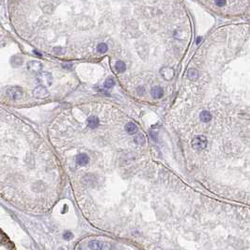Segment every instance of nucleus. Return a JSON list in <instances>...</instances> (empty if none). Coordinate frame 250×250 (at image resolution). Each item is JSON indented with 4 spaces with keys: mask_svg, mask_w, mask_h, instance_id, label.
Instances as JSON below:
<instances>
[{
    "mask_svg": "<svg viewBox=\"0 0 250 250\" xmlns=\"http://www.w3.org/2000/svg\"><path fill=\"white\" fill-rule=\"evenodd\" d=\"M115 85V80L112 77H108L104 82V86L106 88H111L112 86H114Z\"/></svg>",
    "mask_w": 250,
    "mask_h": 250,
    "instance_id": "a211bd4d",
    "label": "nucleus"
},
{
    "mask_svg": "<svg viewBox=\"0 0 250 250\" xmlns=\"http://www.w3.org/2000/svg\"><path fill=\"white\" fill-rule=\"evenodd\" d=\"M89 161V157L86 154V153H79V154L76 156V163L77 165L80 166H85L86 165H88V163Z\"/></svg>",
    "mask_w": 250,
    "mask_h": 250,
    "instance_id": "0eeeda50",
    "label": "nucleus"
},
{
    "mask_svg": "<svg viewBox=\"0 0 250 250\" xmlns=\"http://www.w3.org/2000/svg\"><path fill=\"white\" fill-rule=\"evenodd\" d=\"M125 130H126V132L128 134H134L137 132V126L133 122H128L126 125H125Z\"/></svg>",
    "mask_w": 250,
    "mask_h": 250,
    "instance_id": "9b49d317",
    "label": "nucleus"
},
{
    "mask_svg": "<svg viewBox=\"0 0 250 250\" xmlns=\"http://www.w3.org/2000/svg\"><path fill=\"white\" fill-rule=\"evenodd\" d=\"M62 67L64 69H72V63H65V64H62Z\"/></svg>",
    "mask_w": 250,
    "mask_h": 250,
    "instance_id": "4be33fe9",
    "label": "nucleus"
},
{
    "mask_svg": "<svg viewBox=\"0 0 250 250\" xmlns=\"http://www.w3.org/2000/svg\"><path fill=\"white\" fill-rule=\"evenodd\" d=\"M134 143H136V145L142 146V145L145 144L146 139H145V136H144L142 134H136V136L134 137Z\"/></svg>",
    "mask_w": 250,
    "mask_h": 250,
    "instance_id": "ddd939ff",
    "label": "nucleus"
},
{
    "mask_svg": "<svg viewBox=\"0 0 250 250\" xmlns=\"http://www.w3.org/2000/svg\"><path fill=\"white\" fill-rule=\"evenodd\" d=\"M208 140L204 136H197L192 140V148L195 150H202L207 147Z\"/></svg>",
    "mask_w": 250,
    "mask_h": 250,
    "instance_id": "f257e3e1",
    "label": "nucleus"
},
{
    "mask_svg": "<svg viewBox=\"0 0 250 250\" xmlns=\"http://www.w3.org/2000/svg\"><path fill=\"white\" fill-rule=\"evenodd\" d=\"M115 67H116V70L118 72H124L125 70H126V65L123 61H117Z\"/></svg>",
    "mask_w": 250,
    "mask_h": 250,
    "instance_id": "dca6fc26",
    "label": "nucleus"
},
{
    "mask_svg": "<svg viewBox=\"0 0 250 250\" xmlns=\"http://www.w3.org/2000/svg\"><path fill=\"white\" fill-rule=\"evenodd\" d=\"M199 118L202 122H209L211 120V115L209 111H202L199 115Z\"/></svg>",
    "mask_w": 250,
    "mask_h": 250,
    "instance_id": "f8f14e48",
    "label": "nucleus"
},
{
    "mask_svg": "<svg viewBox=\"0 0 250 250\" xmlns=\"http://www.w3.org/2000/svg\"><path fill=\"white\" fill-rule=\"evenodd\" d=\"M99 123H100V120L99 118L95 116H90L88 118V126L91 129H95V128L98 127Z\"/></svg>",
    "mask_w": 250,
    "mask_h": 250,
    "instance_id": "1a4fd4ad",
    "label": "nucleus"
},
{
    "mask_svg": "<svg viewBox=\"0 0 250 250\" xmlns=\"http://www.w3.org/2000/svg\"><path fill=\"white\" fill-rule=\"evenodd\" d=\"M160 73H161L162 77L165 80L169 81V80H171L174 77L175 72L174 70H173V68H170V67H163V68L160 70Z\"/></svg>",
    "mask_w": 250,
    "mask_h": 250,
    "instance_id": "423d86ee",
    "label": "nucleus"
},
{
    "mask_svg": "<svg viewBox=\"0 0 250 250\" xmlns=\"http://www.w3.org/2000/svg\"><path fill=\"white\" fill-rule=\"evenodd\" d=\"M102 242L97 241V240H92L88 243V248L90 250H102Z\"/></svg>",
    "mask_w": 250,
    "mask_h": 250,
    "instance_id": "9d476101",
    "label": "nucleus"
},
{
    "mask_svg": "<svg viewBox=\"0 0 250 250\" xmlns=\"http://www.w3.org/2000/svg\"><path fill=\"white\" fill-rule=\"evenodd\" d=\"M150 93H152V96L154 99H160V98L163 97V95H164V90H163V88H161V86H154V88H152Z\"/></svg>",
    "mask_w": 250,
    "mask_h": 250,
    "instance_id": "6e6552de",
    "label": "nucleus"
},
{
    "mask_svg": "<svg viewBox=\"0 0 250 250\" xmlns=\"http://www.w3.org/2000/svg\"><path fill=\"white\" fill-rule=\"evenodd\" d=\"M43 68V63L37 60H32L27 63V70L33 73H40Z\"/></svg>",
    "mask_w": 250,
    "mask_h": 250,
    "instance_id": "39448f33",
    "label": "nucleus"
},
{
    "mask_svg": "<svg viewBox=\"0 0 250 250\" xmlns=\"http://www.w3.org/2000/svg\"><path fill=\"white\" fill-rule=\"evenodd\" d=\"M72 237H73V235H72V233L70 231H65V232H64V234H63V238L65 240H67V241L70 240Z\"/></svg>",
    "mask_w": 250,
    "mask_h": 250,
    "instance_id": "aec40b11",
    "label": "nucleus"
},
{
    "mask_svg": "<svg viewBox=\"0 0 250 250\" xmlns=\"http://www.w3.org/2000/svg\"><path fill=\"white\" fill-rule=\"evenodd\" d=\"M6 93L11 100H19L23 97V89L19 86H9L6 89Z\"/></svg>",
    "mask_w": 250,
    "mask_h": 250,
    "instance_id": "7ed1b4c3",
    "label": "nucleus"
},
{
    "mask_svg": "<svg viewBox=\"0 0 250 250\" xmlns=\"http://www.w3.org/2000/svg\"><path fill=\"white\" fill-rule=\"evenodd\" d=\"M102 250H112V245L108 242H102Z\"/></svg>",
    "mask_w": 250,
    "mask_h": 250,
    "instance_id": "6ab92c4d",
    "label": "nucleus"
},
{
    "mask_svg": "<svg viewBox=\"0 0 250 250\" xmlns=\"http://www.w3.org/2000/svg\"><path fill=\"white\" fill-rule=\"evenodd\" d=\"M11 62L14 67H19L23 64V57H21L20 56H14L11 57Z\"/></svg>",
    "mask_w": 250,
    "mask_h": 250,
    "instance_id": "4468645a",
    "label": "nucleus"
},
{
    "mask_svg": "<svg viewBox=\"0 0 250 250\" xmlns=\"http://www.w3.org/2000/svg\"><path fill=\"white\" fill-rule=\"evenodd\" d=\"M107 50H108V46H107V44H105V43H100V44H98V46H97V51L99 53H101V54H104L105 52H107Z\"/></svg>",
    "mask_w": 250,
    "mask_h": 250,
    "instance_id": "f3484780",
    "label": "nucleus"
},
{
    "mask_svg": "<svg viewBox=\"0 0 250 250\" xmlns=\"http://www.w3.org/2000/svg\"><path fill=\"white\" fill-rule=\"evenodd\" d=\"M37 81L41 86H49L52 85L53 82V76L50 72H40L37 76Z\"/></svg>",
    "mask_w": 250,
    "mask_h": 250,
    "instance_id": "f03ea898",
    "label": "nucleus"
},
{
    "mask_svg": "<svg viewBox=\"0 0 250 250\" xmlns=\"http://www.w3.org/2000/svg\"><path fill=\"white\" fill-rule=\"evenodd\" d=\"M32 94L35 98H38V99H44V98H47L49 96V91L47 90L45 86H36L34 89H33V92Z\"/></svg>",
    "mask_w": 250,
    "mask_h": 250,
    "instance_id": "20e7f679",
    "label": "nucleus"
},
{
    "mask_svg": "<svg viewBox=\"0 0 250 250\" xmlns=\"http://www.w3.org/2000/svg\"><path fill=\"white\" fill-rule=\"evenodd\" d=\"M187 75H188V78L190 80H195L198 77V72L195 69H190V70H188Z\"/></svg>",
    "mask_w": 250,
    "mask_h": 250,
    "instance_id": "2eb2a0df",
    "label": "nucleus"
},
{
    "mask_svg": "<svg viewBox=\"0 0 250 250\" xmlns=\"http://www.w3.org/2000/svg\"><path fill=\"white\" fill-rule=\"evenodd\" d=\"M214 3H215V5L218 6V7H223V6L226 5L227 0H214Z\"/></svg>",
    "mask_w": 250,
    "mask_h": 250,
    "instance_id": "412c9836",
    "label": "nucleus"
},
{
    "mask_svg": "<svg viewBox=\"0 0 250 250\" xmlns=\"http://www.w3.org/2000/svg\"><path fill=\"white\" fill-rule=\"evenodd\" d=\"M57 250H64V249H63V248H61V247H60V248H59V249H57Z\"/></svg>",
    "mask_w": 250,
    "mask_h": 250,
    "instance_id": "5701e85b",
    "label": "nucleus"
}]
</instances>
